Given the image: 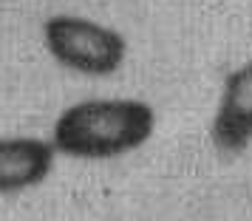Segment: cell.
<instances>
[{
  "mask_svg": "<svg viewBox=\"0 0 252 221\" xmlns=\"http://www.w3.org/2000/svg\"><path fill=\"white\" fill-rule=\"evenodd\" d=\"M57 159L51 139L0 136V193H20L46 182Z\"/></svg>",
  "mask_w": 252,
  "mask_h": 221,
  "instance_id": "obj_4",
  "label": "cell"
},
{
  "mask_svg": "<svg viewBox=\"0 0 252 221\" xmlns=\"http://www.w3.org/2000/svg\"><path fill=\"white\" fill-rule=\"evenodd\" d=\"M43 43L54 63L85 77L116 74L127 57V40L116 29L80 14H51L43 23Z\"/></svg>",
  "mask_w": 252,
  "mask_h": 221,
  "instance_id": "obj_2",
  "label": "cell"
},
{
  "mask_svg": "<svg viewBox=\"0 0 252 221\" xmlns=\"http://www.w3.org/2000/svg\"><path fill=\"white\" fill-rule=\"evenodd\" d=\"M156 130V111L142 99H82L51 128V145L68 159H116L142 148Z\"/></svg>",
  "mask_w": 252,
  "mask_h": 221,
  "instance_id": "obj_1",
  "label": "cell"
},
{
  "mask_svg": "<svg viewBox=\"0 0 252 221\" xmlns=\"http://www.w3.org/2000/svg\"><path fill=\"white\" fill-rule=\"evenodd\" d=\"M213 142L224 153H241L252 142V60L235 68L224 82L213 119Z\"/></svg>",
  "mask_w": 252,
  "mask_h": 221,
  "instance_id": "obj_3",
  "label": "cell"
}]
</instances>
